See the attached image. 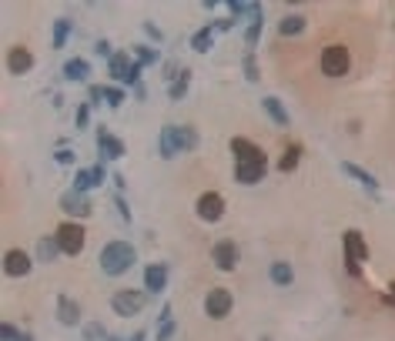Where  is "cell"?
Returning a JSON list of instances; mask_svg holds the SVG:
<instances>
[{"label": "cell", "mask_w": 395, "mask_h": 341, "mask_svg": "<svg viewBox=\"0 0 395 341\" xmlns=\"http://www.w3.org/2000/svg\"><path fill=\"white\" fill-rule=\"evenodd\" d=\"M231 154H235V181L238 184H258L268 174V154L251 144L248 137H231Z\"/></svg>", "instance_id": "obj_1"}, {"label": "cell", "mask_w": 395, "mask_h": 341, "mask_svg": "<svg viewBox=\"0 0 395 341\" xmlns=\"http://www.w3.org/2000/svg\"><path fill=\"white\" fill-rule=\"evenodd\" d=\"M137 261V251L134 245L128 241H111V245L101 247V271L108 274V278H121V274H128Z\"/></svg>", "instance_id": "obj_2"}, {"label": "cell", "mask_w": 395, "mask_h": 341, "mask_svg": "<svg viewBox=\"0 0 395 341\" xmlns=\"http://www.w3.org/2000/svg\"><path fill=\"white\" fill-rule=\"evenodd\" d=\"M342 247H345V268L352 278H362V265L369 261V241L362 238L358 227H348L342 234Z\"/></svg>", "instance_id": "obj_3"}, {"label": "cell", "mask_w": 395, "mask_h": 341, "mask_svg": "<svg viewBox=\"0 0 395 341\" xmlns=\"http://www.w3.org/2000/svg\"><path fill=\"white\" fill-rule=\"evenodd\" d=\"M54 234H57V241H60V251H64L67 258H77V254L84 251V245H87V231H84L81 221H64Z\"/></svg>", "instance_id": "obj_4"}, {"label": "cell", "mask_w": 395, "mask_h": 341, "mask_svg": "<svg viewBox=\"0 0 395 341\" xmlns=\"http://www.w3.org/2000/svg\"><path fill=\"white\" fill-rule=\"evenodd\" d=\"M348 71H352V54L342 44H332L321 51V74L325 77H345Z\"/></svg>", "instance_id": "obj_5"}, {"label": "cell", "mask_w": 395, "mask_h": 341, "mask_svg": "<svg viewBox=\"0 0 395 341\" xmlns=\"http://www.w3.org/2000/svg\"><path fill=\"white\" fill-rule=\"evenodd\" d=\"M144 301H148V295L144 291H134V288H121V291L111 295V308L117 318H134L144 308Z\"/></svg>", "instance_id": "obj_6"}, {"label": "cell", "mask_w": 395, "mask_h": 341, "mask_svg": "<svg viewBox=\"0 0 395 341\" xmlns=\"http://www.w3.org/2000/svg\"><path fill=\"white\" fill-rule=\"evenodd\" d=\"M194 214L208 221V225H218L221 218H225V198L218 194V191H205L198 201H194Z\"/></svg>", "instance_id": "obj_7"}, {"label": "cell", "mask_w": 395, "mask_h": 341, "mask_svg": "<svg viewBox=\"0 0 395 341\" xmlns=\"http://www.w3.org/2000/svg\"><path fill=\"white\" fill-rule=\"evenodd\" d=\"M211 258H215V268L218 271H235L238 268V261H242V251H238V245L231 241V238H221L218 245L211 247Z\"/></svg>", "instance_id": "obj_8"}, {"label": "cell", "mask_w": 395, "mask_h": 341, "mask_svg": "<svg viewBox=\"0 0 395 341\" xmlns=\"http://www.w3.org/2000/svg\"><path fill=\"white\" fill-rule=\"evenodd\" d=\"M235 308V298H231V291L228 288H211L205 298V311L208 318H215V322H221V318H228V311Z\"/></svg>", "instance_id": "obj_9"}, {"label": "cell", "mask_w": 395, "mask_h": 341, "mask_svg": "<svg viewBox=\"0 0 395 341\" xmlns=\"http://www.w3.org/2000/svg\"><path fill=\"white\" fill-rule=\"evenodd\" d=\"M60 211L64 214H71V218H87L91 211H94V204H91V198L84 194V191H64L60 194Z\"/></svg>", "instance_id": "obj_10"}, {"label": "cell", "mask_w": 395, "mask_h": 341, "mask_svg": "<svg viewBox=\"0 0 395 341\" xmlns=\"http://www.w3.org/2000/svg\"><path fill=\"white\" fill-rule=\"evenodd\" d=\"M31 271H34V261H31L27 251L14 247V251L3 254V274H7V278H27Z\"/></svg>", "instance_id": "obj_11"}, {"label": "cell", "mask_w": 395, "mask_h": 341, "mask_svg": "<svg viewBox=\"0 0 395 341\" xmlns=\"http://www.w3.org/2000/svg\"><path fill=\"white\" fill-rule=\"evenodd\" d=\"M124 141L111 134L108 128H97V154H101V161H117V157H124Z\"/></svg>", "instance_id": "obj_12"}, {"label": "cell", "mask_w": 395, "mask_h": 341, "mask_svg": "<svg viewBox=\"0 0 395 341\" xmlns=\"http://www.w3.org/2000/svg\"><path fill=\"white\" fill-rule=\"evenodd\" d=\"M108 181V170H104V164H97V168H84V170H77L74 174V191H87L91 188H101Z\"/></svg>", "instance_id": "obj_13"}, {"label": "cell", "mask_w": 395, "mask_h": 341, "mask_svg": "<svg viewBox=\"0 0 395 341\" xmlns=\"http://www.w3.org/2000/svg\"><path fill=\"white\" fill-rule=\"evenodd\" d=\"M131 67H134V57L128 54V51H114V57L108 60V74H111L117 84H128Z\"/></svg>", "instance_id": "obj_14"}, {"label": "cell", "mask_w": 395, "mask_h": 341, "mask_svg": "<svg viewBox=\"0 0 395 341\" xmlns=\"http://www.w3.org/2000/svg\"><path fill=\"white\" fill-rule=\"evenodd\" d=\"M57 322L64 328H77L81 324V304L74 298H67V295H60L57 298Z\"/></svg>", "instance_id": "obj_15"}, {"label": "cell", "mask_w": 395, "mask_h": 341, "mask_svg": "<svg viewBox=\"0 0 395 341\" xmlns=\"http://www.w3.org/2000/svg\"><path fill=\"white\" fill-rule=\"evenodd\" d=\"M342 174H348V177H355L362 188L369 191L372 198H378V177L376 174H369L365 168H358V164H352V161H342Z\"/></svg>", "instance_id": "obj_16"}, {"label": "cell", "mask_w": 395, "mask_h": 341, "mask_svg": "<svg viewBox=\"0 0 395 341\" xmlns=\"http://www.w3.org/2000/svg\"><path fill=\"white\" fill-rule=\"evenodd\" d=\"M262 27H264V10H262V3H251V24H248V30H245V44H248L245 54H255V47H258V37H262Z\"/></svg>", "instance_id": "obj_17"}, {"label": "cell", "mask_w": 395, "mask_h": 341, "mask_svg": "<svg viewBox=\"0 0 395 341\" xmlns=\"http://www.w3.org/2000/svg\"><path fill=\"white\" fill-rule=\"evenodd\" d=\"M168 288V265H148L144 268V291L161 295Z\"/></svg>", "instance_id": "obj_18"}, {"label": "cell", "mask_w": 395, "mask_h": 341, "mask_svg": "<svg viewBox=\"0 0 395 341\" xmlns=\"http://www.w3.org/2000/svg\"><path fill=\"white\" fill-rule=\"evenodd\" d=\"M31 67H34V54L27 47H10L7 51V71L10 74H27Z\"/></svg>", "instance_id": "obj_19"}, {"label": "cell", "mask_w": 395, "mask_h": 341, "mask_svg": "<svg viewBox=\"0 0 395 341\" xmlns=\"http://www.w3.org/2000/svg\"><path fill=\"white\" fill-rule=\"evenodd\" d=\"M60 74H64V80H74V84H84V80L91 77V64H87L84 57H71V60H64Z\"/></svg>", "instance_id": "obj_20"}, {"label": "cell", "mask_w": 395, "mask_h": 341, "mask_svg": "<svg viewBox=\"0 0 395 341\" xmlns=\"http://www.w3.org/2000/svg\"><path fill=\"white\" fill-rule=\"evenodd\" d=\"M174 128H178V124H165V128H161V134H158V154H161L165 161L178 157V141H174Z\"/></svg>", "instance_id": "obj_21"}, {"label": "cell", "mask_w": 395, "mask_h": 341, "mask_svg": "<svg viewBox=\"0 0 395 341\" xmlns=\"http://www.w3.org/2000/svg\"><path fill=\"white\" fill-rule=\"evenodd\" d=\"M262 107H264V114H268V117H271V121L278 124V128H288V124H292V117H288V111H285V104H282V100H278L275 94L264 97Z\"/></svg>", "instance_id": "obj_22"}, {"label": "cell", "mask_w": 395, "mask_h": 341, "mask_svg": "<svg viewBox=\"0 0 395 341\" xmlns=\"http://www.w3.org/2000/svg\"><path fill=\"white\" fill-rule=\"evenodd\" d=\"M174 141H178V154H188L198 148V131L191 124H181V128H174Z\"/></svg>", "instance_id": "obj_23"}, {"label": "cell", "mask_w": 395, "mask_h": 341, "mask_svg": "<svg viewBox=\"0 0 395 341\" xmlns=\"http://www.w3.org/2000/svg\"><path fill=\"white\" fill-rule=\"evenodd\" d=\"M57 254H64V251H60V241H57V234L54 238H40L37 241V261L40 265H51Z\"/></svg>", "instance_id": "obj_24"}, {"label": "cell", "mask_w": 395, "mask_h": 341, "mask_svg": "<svg viewBox=\"0 0 395 341\" xmlns=\"http://www.w3.org/2000/svg\"><path fill=\"white\" fill-rule=\"evenodd\" d=\"M305 27H308V20L301 17V14H288V17L278 24V34H282V37H299V34H305Z\"/></svg>", "instance_id": "obj_25"}, {"label": "cell", "mask_w": 395, "mask_h": 341, "mask_svg": "<svg viewBox=\"0 0 395 341\" xmlns=\"http://www.w3.org/2000/svg\"><path fill=\"white\" fill-rule=\"evenodd\" d=\"M268 274H271V281L278 284V288H288V284L295 281V271H292V265H288V261H271Z\"/></svg>", "instance_id": "obj_26"}, {"label": "cell", "mask_w": 395, "mask_h": 341, "mask_svg": "<svg viewBox=\"0 0 395 341\" xmlns=\"http://www.w3.org/2000/svg\"><path fill=\"white\" fill-rule=\"evenodd\" d=\"M211 47H215V30H211V27H201V30L191 37V51H194V54H208Z\"/></svg>", "instance_id": "obj_27"}, {"label": "cell", "mask_w": 395, "mask_h": 341, "mask_svg": "<svg viewBox=\"0 0 395 341\" xmlns=\"http://www.w3.org/2000/svg\"><path fill=\"white\" fill-rule=\"evenodd\" d=\"M299 161H301V144H288L282 154V161H278V170H282V174H292V170L299 168Z\"/></svg>", "instance_id": "obj_28"}, {"label": "cell", "mask_w": 395, "mask_h": 341, "mask_svg": "<svg viewBox=\"0 0 395 341\" xmlns=\"http://www.w3.org/2000/svg\"><path fill=\"white\" fill-rule=\"evenodd\" d=\"M188 87H191V71H188V67H181V77L168 84V97H171V100H181V97L188 94Z\"/></svg>", "instance_id": "obj_29"}, {"label": "cell", "mask_w": 395, "mask_h": 341, "mask_svg": "<svg viewBox=\"0 0 395 341\" xmlns=\"http://www.w3.org/2000/svg\"><path fill=\"white\" fill-rule=\"evenodd\" d=\"M131 54H134V60H137L141 67H151V64H158V57H161L158 51H154V47H148V44H134Z\"/></svg>", "instance_id": "obj_30"}, {"label": "cell", "mask_w": 395, "mask_h": 341, "mask_svg": "<svg viewBox=\"0 0 395 341\" xmlns=\"http://www.w3.org/2000/svg\"><path fill=\"white\" fill-rule=\"evenodd\" d=\"M71 27H74V24H71L67 17H57L54 20V47H57V51L67 44V37H71Z\"/></svg>", "instance_id": "obj_31"}, {"label": "cell", "mask_w": 395, "mask_h": 341, "mask_svg": "<svg viewBox=\"0 0 395 341\" xmlns=\"http://www.w3.org/2000/svg\"><path fill=\"white\" fill-rule=\"evenodd\" d=\"M242 67H245V77L251 80V84H258V80H262V71H258V60H255V54H245Z\"/></svg>", "instance_id": "obj_32"}, {"label": "cell", "mask_w": 395, "mask_h": 341, "mask_svg": "<svg viewBox=\"0 0 395 341\" xmlns=\"http://www.w3.org/2000/svg\"><path fill=\"white\" fill-rule=\"evenodd\" d=\"M97 338H108V331H104V324H84V341H97Z\"/></svg>", "instance_id": "obj_33"}, {"label": "cell", "mask_w": 395, "mask_h": 341, "mask_svg": "<svg viewBox=\"0 0 395 341\" xmlns=\"http://www.w3.org/2000/svg\"><path fill=\"white\" fill-rule=\"evenodd\" d=\"M104 97H108V87H104V84H91V87H87V104H91V107L101 104Z\"/></svg>", "instance_id": "obj_34"}, {"label": "cell", "mask_w": 395, "mask_h": 341, "mask_svg": "<svg viewBox=\"0 0 395 341\" xmlns=\"http://www.w3.org/2000/svg\"><path fill=\"white\" fill-rule=\"evenodd\" d=\"M54 161H57V164H64V168H71V164H74V161H77V154L71 151V148H57Z\"/></svg>", "instance_id": "obj_35"}, {"label": "cell", "mask_w": 395, "mask_h": 341, "mask_svg": "<svg viewBox=\"0 0 395 341\" xmlns=\"http://www.w3.org/2000/svg\"><path fill=\"white\" fill-rule=\"evenodd\" d=\"M124 91H121V87H108V97H104V100H108V107H121V104H124Z\"/></svg>", "instance_id": "obj_36"}, {"label": "cell", "mask_w": 395, "mask_h": 341, "mask_svg": "<svg viewBox=\"0 0 395 341\" xmlns=\"http://www.w3.org/2000/svg\"><path fill=\"white\" fill-rule=\"evenodd\" d=\"M174 331H178L174 318H171V322H161V328H158V341H171L174 338Z\"/></svg>", "instance_id": "obj_37"}, {"label": "cell", "mask_w": 395, "mask_h": 341, "mask_svg": "<svg viewBox=\"0 0 395 341\" xmlns=\"http://www.w3.org/2000/svg\"><path fill=\"white\" fill-rule=\"evenodd\" d=\"M20 335H24V331H17V328H14L10 322H3V324H0V341H17Z\"/></svg>", "instance_id": "obj_38"}, {"label": "cell", "mask_w": 395, "mask_h": 341, "mask_svg": "<svg viewBox=\"0 0 395 341\" xmlns=\"http://www.w3.org/2000/svg\"><path fill=\"white\" fill-rule=\"evenodd\" d=\"M91 121V104H77V128H87Z\"/></svg>", "instance_id": "obj_39"}, {"label": "cell", "mask_w": 395, "mask_h": 341, "mask_svg": "<svg viewBox=\"0 0 395 341\" xmlns=\"http://www.w3.org/2000/svg\"><path fill=\"white\" fill-rule=\"evenodd\" d=\"M114 204H117V211H121V221H128V225H131V208H128V201H124L121 194H114Z\"/></svg>", "instance_id": "obj_40"}, {"label": "cell", "mask_w": 395, "mask_h": 341, "mask_svg": "<svg viewBox=\"0 0 395 341\" xmlns=\"http://www.w3.org/2000/svg\"><path fill=\"white\" fill-rule=\"evenodd\" d=\"M231 27H235V20H231V17H221V20H215V24H211V30H215V34H225V30H231Z\"/></svg>", "instance_id": "obj_41"}, {"label": "cell", "mask_w": 395, "mask_h": 341, "mask_svg": "<svg viewBox=\"0 0 395 341\" xmlns=\"http://www.w3.org/2000/svg\"><path fill=\"white\" fill-rule=\"evenodd\" d=\"M144 34H148V37L154 40V44H161V40H165V34H161V30H158V27H154L151 20H144Z\"/></svg>", "instance_id": "obj_42"}, {"label": "cell", "mask_w": 395, "mask_h": 341, "mask_svg": "<svg viewBox=\"0 0 395 341\" xmlns=\"http://www.w3.org/2000/svg\"><path fill=\"white\" fill-rule=\"evenodd\" d=\"M94 51H97L101 57H108V60L114 57V51H111V44H108V40H97V47H94Z\"/></svg>", "instance_id": "obj_43"}, {"label": "cell", "mask_w": 395, "mask_h": 341, "mask_svg": "<svg viewBox=\"0 0 395 341\" xmlns=\"http://www.w3.org/2000/svg\"><path fill=\"white\" fill-rule=\"evenodd\" d=\"M382 301L389 304V308H395V281L389 284V291H385V295H382Z\"/></svg>", "instance_id": "obj_44"}, {"label": "cell", "mask_w": 395, "mask_h": 341, "mask_svg": "<svg viewBox=\"0 0 395 341\" xmlns=\"http://www.w3.org/2000/svg\"><path fill=\"white\" fill-rule=\"evenodd\" d=\"M111 181H114V188H117V194H121V191L128 188V181H124V174H114Z\"/></svg>", "instance_id": "obj_45"}, {"label": "cell", "mask_w": 395, "mask_h": 341, "mask_svg": "<svg viewBox=\"0 0 395 341\" xmlns=\"http://www.w3.org/2000/svg\"><path fill=\"white\" fill-rule=\"evenodd\" d=\"M158 322H171V304H165V308H161V315H158Z\"/></svg>", "instance_id": "obj_46"}, {"label": "cell", "mask_w": 395, "mask_h": 341, "mask_svg": "<svg viewBox=\"0 0 395 341\" xmlns=\"http://www.w3.org/2000/svg\"><path fill=\"white\" fill-rule=\"evenodd\" d=\"M134 97H137V100H144V97H148V87H144V84H141V87H134Z\"/></svg>", "instance_id": "obj_47"}, {"label": "cell", "mask_w": 395, "mask_h": 341, "mask_svg": "<svg viewBox=\"0 0 395 341\" xmlns=\"http://www.w3.org/2000/svg\"><path fill=\"white\" fill-rule=\"evenodd\" d=\"M144 338H148V331H134L131 335V341H144Z\"/></svg>", "instance_id": "obj_48"}, {"label": "cell", "mask_w": 395, "mask_h": 341, "mask_svg": "<svg viewBox=\"0 0 395 341\" xmlns=\"http://www.w3.org/2000/svg\"><path fill=\"white\" fill-rule=\"evenodd\" d=\"M17 341H34V335H31V331H24V335H20Z\"/></svg>", "instance_id": "obj_49"}, {"label": "cell", "mask_w": 395, "mask_h": 341, "mask_svg": "<svg viewBox=\"0 0 395 341\" xmlns=\"http://www.w3.org/2000/svg\"><path fill=\"white\" fill-rule=\"evenodd\" d=\"M262 341H271V338H262Z\"/></svg>", "instance_id": "obj_50"}]
</instances>
